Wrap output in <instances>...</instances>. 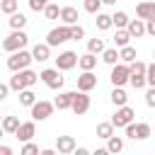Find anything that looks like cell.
Returning <instances> with one entry per match:
<instances>
[{
	"instance_id": "obj_1",
	"label": "cell",
	"mask_w": 155,
	"mask_h": 155,
	"mask_svg": "<svg viewBox=\"0 0 155 155\" xmlns=\"http://www.w3.org/2000/svg\"><path fill=\"white\" fill-rule=\"evenodd\" d=\"M39 78H41V75H36L34 70H29V68H27V70H19V73H15V75L10 78V82H7V85H10L15 92H22V90H29V87H34Z\"/></svg>"
},
{
	"instance_id": "obj_2",
	"label": "cell",
	"mask_w": 155,
	"mask_h": 155,
	"mask_svg": "<svg viewBox=\"0 0 155 155\" xmlns=\"http://www.w3.org/2000/svg\"><path fill=\"white\" fill-rule=\"evenodd\" d=\"M31 61H34L31 51H24V48H22V51L10 53V58H7V68H10L12 73H19V70H27Z\"/></svg>"
},
{
	"instance_id": "obj_3",
	"label": "cell",
	"mask_w": 155,
	"mask_h": 155,
	"mask_svg": "<svg viewBox=\"0 0 155 155\" xmlns=\"http://www.w3.org/2000/svg\"><path fill=\"white\" fill-rule=\"evenodd\" d=\"M131 87L133 90H143L145 85H148V65L143 63V61H136V63H131Z\"/></svg>"
},
{
	"instance_id": "obj_4",
	"label": "cell",
	"mask_w": 155,
	"mask_h": 155,
	"mask_svg": "<svg viewBox=\"0 0 155 155\" xmlns=\"http://www.w3.org/2000/svg\"><path fill=\"white\" fill-rule=\"evenodd\" d=\"M27 41H29V36H27L22 29H12V34H10L7 39H2V48H5L7 53H15V51H22V48L27 46Z\"/></svg>"
},
{
	"instance_id": "obj_5",
	"label": "cell",
	"mask_w": 155,
	"mask_h": 155,
	"mask_svg": "<svg viewBox=\"0 0 155 155\" xmlns=\"http://www.w3.org/2000/svg\"><path fill=\"white\" fill-rule=\"evenodd\" d=\"M109 80H111L114 87H124V85L131 80V65H128V63H116V65H111Z\"/></svg>"
},
{
	"instance_id": "obj_6",
	"label": "cell",
	"mask_w": 155,
	"mask_h": 155,
	"mask_svg": "<svg viewBox=\"0 0 155 155\" xmlns=\"http://www.w3.org/2000/svg\"><path fill=\"white\" fill-rule=\"evenodd\" d=\"M39 75H41L44 85H46V87H51V90H61V87H63V82H65V78L61 75V70H58V68H44Z\"/></svg>"
},
{
	"instance_id": "obj_7",
	"label": "cell",
	"mask_w": 155,
	"mask_h": 155,
	"mask_svg": "<svg viewBox=\"0 0 155 155\" xmlns=\"http://www.w3.org/2000/svg\"><path fill=\"white\" fill-rule=\"evenodd\" d=\"M68 39H70V27H68V24L56 27V29H51V31L46 34V44H48V46H61V44H65Z\"/></svg>"
},
{
	"instance_id": "obj_8",
	"label": "cell",
	"mask_w": 155,
	"mask_h": 155,
	"mask_svg": "<svg viewBox=\"0 0 155 155\" xmlns=\"http://www.w3.org/2000/svg\"><path fill=\"white\" fill-rule=\"evenodd\" d=\"M31 109V119L34 121H46L51 114H53V109H56V104H51V102H46V99H39L34 107H29Z\"/></svg>"
},
{
	"instance_id": "obj_9",
	"label": "cell",
	"mask_w": 155,
	"mask_h": 155,
	"mask_svg": "<svg viewBox=\"0 0 155 155\" xmlns=\"http://www.w3.org/2000/svg\"><path fill=\"white\" fill-rule=\"evenodd\" d=\"M133 116H136V111L131 107H116V114L111 116V124L116 128H126L128 124H133Z\"/></svg>"
},
{
	"instance_id": "obj_10",
	"label": "cell",
	"mask_w": 155,
	"mask_h": 155,
	"mask_svg": "<svg viewBox=\"0 0 155 155\" xmlns=\"http://www.w3.org/2000/svg\"><path fill=\"white\" fill-rule=\"evenodd\" d=\"M80 63V56L75 53V51H63V53H58V58H56V68L58 70H70V68H75Z\"/></svg>"
},
{
	"instance_id": "obj_11",
	"label": "cell",
	"mask_w": 155,
	"mask_h": 155,
	"mask_svg": "<svg viewBox=\"0 0 155 155\" xmlns=\"http://www.w3.org/2000/svg\"><path fill=\"white\" fill-rule=\"evenodd\" d=\"M87 109H90V97H87V92L75 90V99H73L70 111H73L75 116H82V114H87Z\"/></svg>"
},
{
	"instance_id": "obj_12",
	"label": "cell",
	"mask_w": 155,
	"mask_h": 155,
	"mask_svg": "<svg viewBox=\"0 0 155 155\" xmlns=\"http://www.w3.org/2000/svg\"><path fill=\"white\" fill-rule=\"evenodd\" d=\"M34 136H36V124H34V119H31V121H22L19 128H17V133H15V138L22 140V143H29Z\"/></svg>"
},
{
	"instance_id": "obj_13",
	"label": "cell",
	"mask_w": 155,
	"mask_h": 155,
	"mask_svg": "<svg viewBox=\"0 0 155 155\" xmlns=\"http://www.w3.org/2000/svg\"><path fill=\"white\" fill-rule=\"evenodd\" d=\"M126 136L133 140H145L150 136V124H128L126 126Z\"/></svg>"
},
{
	"instance_id": "obj_14",
	"label": "cell",
	"mask_w": 155,
	"mask_h": 155,
	"mask_svg": "<svg viewBox=\"0 0 155 155\" xmlns=\"http://www.w3.org/2000/svg\"><path fill=\"white\" fill-rule=\"evenodd\" d=\"M94 87H97V75L92 70H82V75L78 78V90L80 92H90Z\"/></svg>"
},
{
	"instance_id": "obj_15",
	"label": "cell",
	"mask_w": 155,
	"mask_h": 155,
	"mask_svg": "<svg viewBox=\"0 0 155 155\" xmlns=\"http://www.w3.org/2000/svg\"><path fill=\"white\" fill-rule=\"evenodd\" d=\"M75 148H78V143H75L73 136H58V138H56V150H58V153H68V155H73Z\"/></svg>"
},
{
	"instance_id": "obj_16",
	"label": "cell",
	"mask_w": 155,
	"mask_h": 155,
	"mask_svg": "<svg viewBox=\"0 0 155 155\" xmlns=\"http://www.w3.org/2000/svg\"><path fill=\"white\" fill-rule=\"evenodd\" d=\"M136 15H138V19H153L155 17V2L153 0H145V2H138L136 5Z\"/></svg>"
},
{
	"instance_id": "obj_17",
	"label": "cell",
	"mask_w": 155,
	"mask_h": 155,
	"mask_svg": "<svg viewBox=\"0 0 155 155\" xmlns=\"http://www.w3.org/2000/svg\"><path fill=\"white\" fill-rule=\"evenodd\" d=\"M126 29H128V34H131L133 39H140L143 34H148V29H145V19H131Z\"/></svg>"
},
{
	"instance_id": "obj_18",
	"label": "cell",
	"mask_w": 155,
	"mask_h": 155,
	"mask_svg": "<svg viewBox=\"0 0 155 155\" xmlns=\"http://www.w3.org/2000/svg\"><path fill=\"white\" fill-rule=\"evenodd\" d=\"M73 99H75V92H58V97H56V109L58 111H63V109H70L73 107Z\"/></svg>"
},
{
	"instance_id": "obj_19",
	"label": "cell",
	"mask_w": 155,
	"mask_h": 155,
	"mask_svg": "<svg viewBox=\"0 0 155 155\" xmlns=\"http://www.w3.org/2000/svg\"><path fill=\"white\" fill-rule=\"evenodd\" d=\"M61 19H63V24H68V27H73V24H78V19H80V15H78V10H75V7H70V5H65V7L61 10Z\"/></svg>"
},
{
	"instance_id": "obj_20",
	"label": "cell",
	"mask_w": 155,
	"mask_h": 155,
	"mask_svg": "<svg viewBox=\"0 0 155 155\" xmlns=\"http://www.w3.org/2000/svg\"><path fill=\"white\" fill-rule=\"evenodd\" d=\"M31 56H34V61L44 63V61L51 58V46H48V44H36V46L31 48Z\"/></svg>"
},
{
	"instance_id": "obj_21",
	"label": "cell",
	"mask_w": 155,
	"mask_h": 155,
	"mask_svg": "<svg viewBox=\"0 0 155 155\" xmlns=\"http://www.w3.org/2000/svg\"><path fill=\"white\" fill-rule=\"evenodd\" d=\"M114 124L111 121H102V124H97V138H104V140H109L111 136H114Z\"/></svg>"
},
{
	"instance_id": "obj_22",
	"label": "cell",
	"mask_w": 155,
	"mask_h": 155,
	"mask_svg": "<svg viewBox=\"0 0 155 155\" xmlns=\"http://www.w3.org/2000/svg\"><path fill=\"white\" fill-rule=\"evenodd\" d=\"M94 24H97V29H99V31H107V29H111V27H114V19H111V15L99 12V15H97V19H94Z\"/></svg>"
},
{
	"instance_id": "obj_23",
	"label": "cell",
	"mask_w": 155,
	"mask_h": 155,
	"mask_svg": "<svg viewBox=\"0 0 155 155\" xmlns=\"http://www.w3.org/2000/svg\"><path fill=\"white\" fill-rule=\"evenodd\" d=\"M131 39H133V36L128 34V29H116V34H114V46L124 48V46H128Z\"/></svg>"
},
{
	"instance_id": "obj_24",
	"label": "cell",
	"mask_w": 155,
	"mask_h": 155,
	"mask_svg": "<svg viewBox=\"0 0 155 155\" xmlns=\"http://www.w3.org/2000/svg\"><path fill=\"white\" fill-rule=\"evenodd\" d=\"M78 65H80L82 70H94V68H97V56L87 51L85 56H80V63H78Z\"/></svg>"
},
{
	"instance_id": "obj_25",
	"label": "cell",
	"mask_w": 155,
	"mask_h": 155,
	"mask_svg": "<svg viewBox=\"0 0 155 155\" xmlns=\"http://www.w3.org/2000/svg\"><path fill=\"white\" fill-rule=\"evenodd\" d=\"M111 102H114V107H126L128 94L124 92V87H114V90H111Z\"/></svg>"
},
{
	"instance_id": "obj_26",
	"label": "cell",
	"mask_w": 155,
	"mask_h": 155,
	"mask_svg": "<svg viewBox=\"0 0 155 155\" xmlns=\"http://www.w3.org/2000/svg\"><path fill=\"white\" fill-rule=\"evenodd\" d=\"M17 128H19V116H5L2 119V131L5 133H17Z\"/></svg>"
},
{
	"instance_id": "obj_27",
	"label": "cell",
	"mask_w": 155,
	"mask_h": 155,
	"mask_svg": "<svg viewBox=\"0 0 155 155\" xmlns=\"http://www.w3.org/2000/svg\"><path fill=\"white\" fill-rule=\"evenodd\" d=\"M102 61H104L107 65H116V63L121 61V53L116 51V46H114V48H107V51L102 53Z\"/></svg>"
},
{
	"instance_id": "obj_28",
	"label": "cell",
	"mask_w": 155,
	"mask_h": 155,
	"mask_svg": "<svg viewBox=\"0 0 155 155\" xmlns=\"http://www.w3.org/2000/svg\"><path fill=\"white\" fill-rule=\"evenodd\" d=\"M36 102H39V99H36V94L31 92V87H29V90H22V92H19V104H22V107H34Z\"/></svg>"
},
{
	"instance_id": "obj_29",
	"label": "cell",
	"mask_w": 155,
	"mask_h": 155,
	"mask_svg": "<svg viewBox=\"0 0 155 155\" xmlns=\"http://www.w3.org/2000/svg\"><path fill=\"white\" fill-rule=\"evenodd\" d=\"M119 53H121V63H128V65H131V63H136V58H138V56H136V48H133L131 44H128V46H124Z\"/></svg>"
},
{
	"instance_id": "obj_30",
	"label": "cell",
	"mask_w": 155,
	"mask_h": 155,
	"mask_svg": "<svg viewBox=\"0 0 155 155\" xmlns=\"http://www.w3.org/2000/svg\"><path fill=\"white\" fill-rule=\"evenodd\" d=\"M111 19H114V27H116V29H126V27H128V22H131V19H128V15H126V12H121V10H119V12H114V15H111Z\"/></svg>"
},
{
	"instance_id": "obj_31",
	"label": "cell",
	"mask_w": 155,
	"mask_h": 155,
	"mask_svg": "<svg viewBox=\"0 0 155 155\" xmlns=\"http://www.w3.org/2000/svg\"><path fill=\"white\" fill-rule=\"evenodd\" d=\"M7 24H10L12 29H24V24H27V17H24L22 12H15V15H10Z\"/></svg>"
},
{
	"instance_id": "obj_32",
	"label": "cell",
	"mask_w": 155,
	"mask_h": 155,
	"mask_svg": "<svg viewBox=\"0 0 155 155\" xmlns=\"http://www.w3.org/2000/svg\"><path fill=\"white\" fill-rule=\"evenodd\" d=\"M87 51L94 53V56H97V53H104V51H107V48H104V39H97V36L90 39V41H87Z\"/></svg>"
},
{
	"instance_id": "obj_33",
	"label": "cell",
	"mask_w": 155,
	"mask_h": 155,
	"mask_svg": "<svg viewBox=\"0 0 155 155\" xmlns=\"http://www.w3.org/2000/svg\"><path fill=\"white\" fill-rule=\"evenodd\" d=\"M107 148H109V153H111V155H119V153L124 150V140H121L119 136H111V138L107 140Z\"/></svg>"
},
{
	"instance_id": "obj_34",
	"label": "cell",
	"mask_w": 155,
	"mask_h": 155,
	"mask_svg": "<svg viewBox=\"0 0 155 155\" xmlns=\"http://www.w3.org/2000/svg\"><path fill=\"white\" fill-rule=\"evenodd\" d=\"M61 10H63V7H58L56 2H48L46 10H44V17H46V19H58V17H61Z\"/></svg>"
},
{
	"instance_id": "obj_35",
	"label": "cell",
	"mask_w": 155,
	"mask_h": 155,
	"mask_svg": "<svg viewBox=\"0 0 155 155\" xmlns=\"http://www.w3.org/2000/svg\"><path fill=\"white\" fill-rule=\"evenodd\" d=\"M0 10L5 15H15V12H19V2L17 0H2L0 2Z\"/></svg>"
},
{
	"instance_id": "obj_36",
	"label": "cell",
	"mask_w": 155,
	"mask_h": 155,
	"mask_svg": "<svg viewBox=\"0 0 155 155\" xmlns=\"http://www.w3.org/2000/svg\"><path fill=\"white\" fill-rule=\"evenodd\" d=\"M102 5H104L102 0H82L85 12H90V15H99V7H102Z\"/></svg>"
},
{
	"instance_id": "obj_37",
	"label": "cell",
	"mask_w": 155,
	"mask_h": 155,
	"mask_svg": "<svg viewBox=\"0 0 155 155\" xmlns=\"http://www.w3.org/2000/svg\"><path fill=\"white\" fill-rule=\"evenodd\" d=\"M39 153H41V150H39V145H36V143H31V140H29V143H24V145H22V150H19V155H39Z\"/></svg>"
},
{
	"instance_id": "obj_38",
	"label": "cell",
	"mask_w": 155,
	"mask_h": 155,
	"mask_svg": "<svg viewBox=\"0 0 155 155\" xmlns=\"http://www.w3.org/2000/svg\"><path fill=\"white\" fill-rule=\"evenodd\" d=\"M70 39H73V41H80V39H85V29H82L80 24H73V27H70Z\"/></svg>"
},
{
	"instance_id": "obj_39",
	"label": "cell",
	"mask_w": 155,
	"mask_h": 155,
	"mask_svg": "<svg viewBox=\"0 0 155 155\" xmlns=\"http://www.w3.org/2000/svg\"><path fill=\"white\" fill-rule=\"evenodd\" d=\"M48 2H51V0H29V7H31L34 12H44Z\"/></svg>"
},
{
	"instance_id": "obj_40",
	"label": "cell",
	"mask_w": 155,
	"mask_h": 155,
	"mask_svg": "<svg viewBox=\"0 0 155 155\" xmlns=\"http://www.w3.org/2000/svg\"><path fill=\"white\" fill-rule=\"evenodd\" d=\"M145 104H148L150 109H155V87H150V90L145 92Z\"/></svg>"
},
{
	"instance_id": "obj_41",
	"label": "cell",
	"mask_w": 155,
	"mask_h": 155,
	"mask_svg": "<svg viewBox=\"0 0 155 155\" xmlns=\"http://www.w3.org/2000/svg\"><path fill=\"white\" fill-rule=\"evenodd\" d=\"M148 85H150V87H155V61L148 65Z\"/></svg>"
},
{
	"instance_id": "obj_42",
	"label": "cell",
	"mask_w": 155,
	"mask_h": 155,
	"mask_svg": "<svg viewBox=\"0 0 155 155\" xmlns=\"http://www.w3.org/2000/svg\"><path fill=\"white\" fill-rule=\"evenodd\" d=\"M145 29H148V34H150V36H155V17L145 22Z\"/></svg>"
},
{
	"instance_id": "obj_43",
	"label": "cell",
	"mask_w": 155,
	"mask_h": 155,
	"mask_svg": "<svg viewBox=\"0 0 155 155\" xmlns=\"http://www.w3.org/2000/svg\"><path fill=\"white\" fill-rule=\"evenodd\" d=\"M10 90H12L10 85H0V102H2L5 97H7V92H10Z\"/></svg>"
},
{
	"instance_id": "obj_44",
	"label": "cell",
	"mask_w": 155,
	"mask_h": 155,
	"mask_svg": "<svg viewBox=\"0 0 155 155\" xmlns=\"http://www.w3.org/2000/svg\"><path fill=\"white\" fill-rule=\"evenodd\" d=\"M0 155H12V148L10 145H0Z\"/></svg>"
},
{
	"instance_id": "obj_45",
	"label": "cell",
	"mask_w": 155,
	"mask_h": 155,
	"mask_svg": "<svg viewBox=\"0 0 155 155\" xmlns=\"http://www.w3.org/2000/svg\"><path fill=\"white\" fill-rule=\"evenodd\" d=\"M92 155H111V153H109V148H97Z\"/></svg>"
},
{
	"instance_id": "obj_46",
	"label": "cell",
	"mask_w": 155,
	"mask_h": 155,
	"mask_svg": "<svg viewBox=\"0 0 155 155\" xmlns=\"http://www.w3.org/2000/svg\"><path fill=\"white\" fill-rule=\"evenodd\" d=\"M39 155H58V150H53V148H44Z\"/></svg>"
},
{
	"instance_id": "obj_47",
	"label": "cell",
	"mask_w": 155,
	"mask_h": 155,
	"mask_svg": "<svg viewBox=\"0 0 155 155\" xmlns=\"http://www.w3.org/2000/svg\"><path fill=\"white\" fill-rule=\"evenodd\" d=\"M104 5H116V0H102Z\"/></svg>"
},
{
	"instance_id": "obj_48",
	"label": "cell",
	"mask_w": 155,
	"mask_h": 155,
	"mask_svg": "<svg viewBox=\"0 0 155 155\" xmlns=\"http://www.w3.org/2000/svg\"><path fill=\"white\" fill-rule=\"evenodd\" d=\"M58 155H68V153H58Z\"/></svg>"
},
{
	"instance_id": "obj_49",
	"label": "cell",
	"mask_w": 155,
	"mask_h": 155,
	"mask_svg": "<svg viewBox=\"0 0 155 155\" xmlns=\"http://www.w3.org/2000/svg\"><path fill=\"white\" fill-rule=\"evenodd\" d=\"M153 58H155V53H153Z\"/></svg>"
},
{
	"instance_id": "obj_50",
	"label": "cell",
	"mask_w": 155,
	"mask_h": 155,
	"mask_svg": "<svg viewBox=\"0 0 155 155\" xmlns=\"http://www.w3.org/2000/svg\"><path fill=\"white\" fill-rule=\"evenodd\" d=\"M90 155H92V153H90Z\"/></svg>"
},
{
	"instance_id": "obj_51",
	"label": "cell",
	"mask_w": 155,
	"mask_h": 155,
	"mask_svg": "<svg viewBox=\"0 0 155 155\" xmlns=\"http://www.w3.org/2000/svg\"><path fill=\"white\" fill-rule=\"evenodd\" d=\"M153 2H155V0H153Z\"/></svg>"
}]
</instances>
